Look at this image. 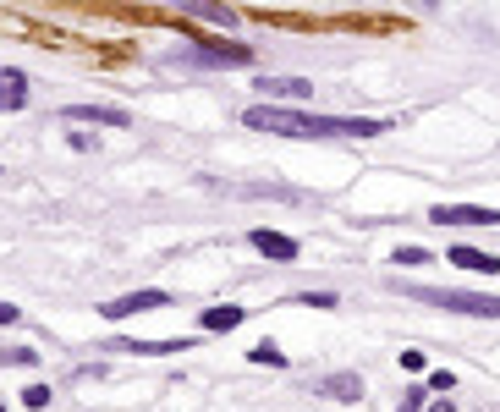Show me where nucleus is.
<instances>
[{"mask_svg":"<svg viewBox=\"0 0 500 412\" xmlns=\"http://www.w3.org/2000/svg\"><path fill=\"white\" fill-rule=\"evenodd\" d=\"M247 319V308H237V303H226V308H204V330H237Z\"/></svg>","mask_w":500,"mask_h":412,"instance_id":"nucleus-13","label":"nucleus"},{"mask_svg":"<svg viewBox=\"0 0 500 412\" xmlns=\"http://www.w3.org/2000/svg\"><path fill=\"white\" fill-rule=\"evenodd\" d=\"M176 6H181L187 17H204V22H221V28H231V22H237V12L226 6V0H176Z\"/></svg>","mask_w":500,"mask_h":412,"instance_id":"nucleus-10","label":"nucleus"},{"mask_svg":"<svg viewBox=\"0 0 500 412\" xmlns=\"http://www.w3.org/2000/svg\"><path fill=\"white\" fill-rule=\"evenodd\" d=\"M396 264H434L423 247H396Z\"/></svg>","mask_w":500,"mask_h":412,"instance_id":"nucleus-17","label":"nucleus"},{"mask_svg":"<svg viewBox=\"0 0 500 412\" xmlns=\"http://www.w3.org/2000/svg\"><path fill=\"white\" fill-rule=\"evenodd\" d=\"M22 319V308H12V303H0V325H17Z\"/></svg>","mask_w":500,"mask_h":412,"instance_id":"nucleus-21","label":"nucleus"},{"mask_svg":"<svg viewBox=\"0 0 500 412\" xmlns=\"http://www.w3.org/2000/svg\"><path fill=\"white\" fill-rule=\"evenodd\" d=\"M242 126L254 133H275V138H380L391 133V121H368V116H308V110H286V105H247Z\"/></svg>","mask_w":500,"mask_h":412,"instance_id":"nucleus-1","label":"nucleus"},{"mask_svg":"<svg viewBox=\"0 0 500 412\" xmlns=\"http://www.w3.org/2000/svg\"><path fill=\"white\" fill-rule=\"evenodd\" d=\"M423 6H434V0H423Z\"/></svg>","mask_w":500,"mask_h":412,"instance_id":"nucleus-23","label":"nucleus"},{"mask_svg":"<svg viewBox=\"0 0 500 412\" xmlns=\"http://www.w3.org/2000/svg\"><path fill=\"white\" fill-rule=\"evenodd\" d=\"M154 308H171V292H127V297L105 303L100 313L105 319H133V313H154Z\"/></svg>","mask_w":500,"mask_h":412,"instance_id":"nucleus-4","label":"nucleus"},{"mask_svg":"<svg viewBox=\"0 0 500 412\" xmlns=\"http://www.w3.org/2000/svg\"><path fill=\"white\" fill-rule=\"evenodd\" d=\"M22 407H34V412L50 407V385H28V391H22Z\"/></svg>","mask_w":500,"mask_h":412,"instance_id":"nucleus-16","label":"nucleus"},{"mask_svg":"<svg viewBox=\"0 0 500 412\" xmlns=\"http://www.w3.org/2000/svg\"><path fill=\"white\" fill-rule=\"evenodd\" d=\"M429 220H434V226H500V209H479V204H434Z\"/></svg>","mask_w":500,"mask_h":412,"instance_id":"nucleus-3","label":"nucleus"},{"mask_svg":"<svg viewBox=\"0 0 500 412\" xmlns=\"http://www.w3.org/2000/svg\"><path fill=\"white\" fill-rule=\"evenodd\" d=\"M446 264H456V270H467V275H495V270H500L495 253H479V247H451Z\"/></svg>","mask_w":500,"mask_h":412,"instance_id":"nucleus-9","label":"nucleus"},{"mask_svg":"<svg viewBox=\"0 0 500 412\" xmlns=\"http://www.w3.org/2000/svg\"><path fill=\"white\" fill-rule=\"evenodd\" d=\"M396 292H407L418 303H434L446 313H467V319H500V297L495 292H456V287H413V280H396Z\"/></svg>","mask_w":500,"mask_h":412,"instance_id":"nucleus-2","label":"nucleus"},{"mask_svg":"<svg viewBox=\"0 0 500 412\" xmlns=\"http://www.w3.org/2000/svg\"><path fill=\"white\" fill-rule=\"evenodd\" d=\"M254 88L264 93L270 105H275V100H292V105H302V100H314V83H308V77H259Z\"/></svg>","mask_w":500,"mask_h":412,"instance_id":"nucleus-5","label":"nucleus"},{"mask_svg":"<svg viewBox=\"0 0 500 412\" xmlns=\"http://www.w3.org/2000/svg\"><path fill=\"white\" fill-rule=\"evenodd\" d=\"M423 401H429V385H413V391H401V407L396 412H423Z\"/></svg>","mask_w":500,"mask_h":412,"instance_id":"nucleus-15","label":"nucleus"},{"mask_svg":"<svg viewBox=\"0 0 500 412\" xmlns=\"http://www.w3.org/2000/svg\"><path fill=\"white\" fill-rule=\"evenodd\" d=\"M60 116H67V121H93V126H127L133 121L121 105H67Z\"/></svg>","mask_w":500,"mask_h":412,"instance_id":"nucleus-7","label":"nucleus"},{"mask_svg":"<svg viewBox=\"0 0 500 412\" xmlns=\"http://www.w3.org/2000/svg\"><path fill=\"white\" fill-rule=\"evenodd\" d=\"M198 341H110L105 352H138V358H171V352H193Z\"/></svg>","mask_w":500,"mask_h":412,"instance_id":"nucleus-6","label":"nucleus"},{"mask_svg":"<svg viewBox=\"0 0 500 412\" xmlns=\"http://www.w3.org/2000/svg\"><path fill=\"white\" fill-rule=\"evenodd\" d=\"M6 363H17V368H28V363H39V352H34V346H12V352H6Z\"/></svg>","mask_w":500,"mask_h":412,"instance_id":"nucleus-20","label":"nucleus"},{"mask_svg":"<svg viewBox=\"0 0 500 412\" xmlns=\"http://www.w3.org/2000/svg\"><path fill=\"white\" fill-rule=\"evenodd\" d=\"M297 308H335V292H308L297 297Z\"/></svg>","mask_w":500,"mask_h":412,"instance_id":"nucleus-19","label":"nucleus"},{"mask_svg":"<svg viewBox=\"0 0 500 412\" xmlns=\"http://www.w3.org/2000/svg\"><path fill=\"white\" fill-rule=\"evenodd\" d=\"M319 396H330V401H358L363 396V379L358 374H325L319 379Z\"/></svg>","mask_w":500,"mask_h":412,"instance_id":"nucleus-11","label":"nucleus"},{"mask_svg":"<svg viewBox=\"0 0 500 412\" xmlns=\"http://www.w3.org/2000/svg\"><path fill=\"white\" fill-rule=\"evenodd\" d=\"M429 412H456V407H451V401H434V407H429Z\"/></svg>","mask_w":500,"mask_h":412,"instance_id":"nucleus-22","label":"nucleus"},{"mask_svg":"<svg viewBox=\"0 0 500 412\" xmlns=\"http://www.w3.org/2000/svg\"><path fill=\"white\" fill-rule=\"evenodd\" d=\"M247 363H259V368H286V352H280L275 341H259L254 352H247Z\"/></svg>","mask_w":500,"mask_h":412,"instance_id":"nucleus-14","label":"nucleus"},{"mask_svg":"<svg viewBox=\"0 0 500 412\" xmlns=\"http://www.w3.org/2000/svg\"><path fill=\"white\" fill-rule=\"evenodd\" d=\"M28 105V77L12 67L6 77H0V110H22Z\"/></svg>","mask_w":500,"mask_h":412,"instance_id":"nucleus-12","label":"nucleus"},{"mask_svg":"<svg viewBox=\"0 0 500 412\" xmlns=\"http://www.w3.org/2000/svg\"><path fill=\"white\" fill-rule=\"evenodd\" d=\"M0 412H6V407H0Z\"/></svg>","mask_w":500,"mask_h":412,"instance_id":"nucleus-24","label":"nucleus"},{"mask_svg":"<svg viewBox=\"0 0 500 412\" xmlns=\"http://www.w3.org/2000/svg\"><path fill=\"white\" fill-rule=\"evenodd\" d=\"M451 385H456V374H451V368H434V374H429V391H440V396H446Z\"/></svg>","mask_w":500,"mask_h":412,"instance_id":"nucleus-18","label":"nucleus"},{"mask_svg":"<svg viewBox=\"0 0 500 412\" xmlns=\"http://www.w3.org/2000/svg\"><path fill=\"white\" fill-rule=\"evenodd\" d=\"M247 242H254V247L264 253V259H280V264H292V259H297V253H302V247H297L292 237H280V231H264V226H259L254 237H247Z\"/></svg>","mask_w":500,"mask_h":412,"instance_id":"nucleus-8","label":"nucleus"}]
</instances>
